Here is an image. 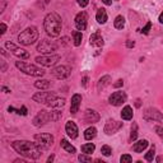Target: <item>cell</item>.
I'll return each mask as SVG.
<instances>
[{
	"label": "cell",
	"mask_w": 163,
	"mask_h": 163,
	"mask_svg": "<svg viewBox=\"0 0 163 163\" xmlns=\"http://www.w3.org/2000/svg\"><path fill=\"white\" fill-rule=\"evenodd\" d=\"M44 28L50 37H57L61 32V18L56 13H50L44 21Z\"/></svg>",
	"instance_id": "obj_2"
},
{
	"label": "cell",
	"mask_w": 163,
	"mask_h": 163,
	"mask_svg": "<svg viewBox=\"0 0 163 163\" xmlns=\"http://www.w3.org/2000/svg\"><path fill=\"white\" fill-rule=\"evenodd\" d=\"M126 99H127V96H126V93L122 92V91L115 92V93H112L108 97L110 103L112 105V106H120V105H122L124 102H126Z\"/></svg>",
	"instance_id": "obj_12"
},
{
	"label": "cell",
	"mask_w": 163,
	"mask_h": 163,
	"mask_svg": "<svg viewBox=\"0 0 163 163\" xmlns=\"http://www.w3.org/2000/svg\"><path fill=\"white\" fill-rule=\"evenodd\" d=\"M56 96V94L54 92H37L36 94H33V97L32 99L33 101H36L38 102V103H47V102L51 99V98H54Z\"/></svg>",
	"instance_id": "obj_13"
},
{
	"label": "cell",
	"mask_w": 163,
	"mask_h": 163,
	"mask_svg": "<svg viewBox=\"0 0 163 163\" xmlns=\"http://www.w3.org/2000/svg\"><path fill=\"white\" fill-rule=\"evenodd\" d=\"M3 91H4L5 93H9V92H10V89H8L6 87H3Z\"/></svg>",
	"instance_id": "obj_48"
},
{
	"label": "cell",
	"mask_w": 163,
	"mask_h": 163,
	"mask_svg": "<svg viewBox=\"0 0 163 163\" xmlns=\"http://www.w3.org/2000/svg\"><path fill=\"white\" fill-rule=\"evenodd\" d=\"M60 60L59 55H42V56H37L36 57V63L42 65V66H54L57 61Z\"/></svg>",
	"instance_id": "obj_8"
},
{
	"label": "cell",
	"mask_w": 163,
	"mask_h": 163,
	"mask_svg": "<svg viewBox=\"0 0 163 163\" xmlns=\"http://www.w3.org/2000/svg\"><path fill=\"white\" fill-rule=\"evenodd\" d=\"M94 149H96V145L92 144V143H88V144H84L82 147V150L83 153H87V154H91L94 152Z\"/></svg>",
	"instance_id": "obj_30"
},
{
	"label": "cell",
	"mask_w": 163,
	"mask_h": 163,
	"mask_svg": "<svg viewBox=\"0 0 163 163\" xmlns=\"http://www.w3.org/2000/svg\"><path fill=\"white\" fill-rule=\"evenodd\" d=\"M121 127H122V122L115 121V120H108L105 125V133L107 135H112V134L117 133Z\"/></svg>",
	"instance_id": "obj_14"
},
{
	"label": "cell",
	"mask_w": 163,
	"mask_h": 163,
	"mask_svg": "<svg viewBox=\"0 0 163 163\" xmlns=\"http://www.w3.org/2000/svg\"><path fill=\"white\" fill-rule=\"evenodd\" d=\"M150 28H152V23H150V22H148L147 24H145V27H143L142 32L144 33V35H148L149 31H150Z\"/></svg>",
	"instance_id": "obj_36"
},
{
	"label": "cell",
	"mask_w": 163,
	"mask_h": 163,
	"mask_svg": "<svg viewBox=\"0 0 163 163\" xmlns=\"http://www.w3.org/2000/svg\"><path fill=\"white\" fill-rule=\"evenodd\" d=\"M37 38H38V31H37L36 27H33V25L25 28L23 32H21V35L18 36L19 44H22L24 46H29L32 44H35V42L37 41Z\"/></svg>",
	"instance_id": "obj_4"
},
{
	"label": "cell",
	"mask_w": 163,
	"mask_h": 163,
	"mask_svg": "<svg viewBox=\"0 0 163 163\" xmlns=\"http://www.w3.org/2000/svg\"><path fill=\"white\" fill-rule=\"evenodd\" d=\"M52 161H54V156H50V157L47 158V162H49V163H51Z\"/></svg>",
	"instance_id": "obj_46"
},
{
	"label": "cell",
	"mask_w": 163,
	"mask_h": 163,
	"mask_svg": "<svg viewBox=\"0 0 163 163\" xmlns=\"http://www.w3.org/2000/svg\"><path fill=\"white\" fill-rule=\"evenodd\" d=\"M19 162H21V163H25L24 159H15V161H14V163H19Z\"/></svg>",
	"instance_id": "obj_45"
},
{
	"label": "cell",
	"mask_w": 163,
	"mask_h": 163,
	"mask_svg": "<svg viewBox=\"0 0 163 163\" xmlns=\"http://www.w3.org/2000/svg\"><path fill=\"white\" fill-rule=\"evenodd\" d=\"M126 46H127L129 49H131V47L135 46V42H134V41H127V42H126Z\"/></svg>",
	"instance_id": "obj_41"
},
{
	"label": "cell",
	"mask_w": 163,
	"mask_h": 163,
	"mask_svg": "<svg viewBox=\"0 0 163 163\" xmlns=\"http://www.w3.org/2000/svg\"><path fill=\"white\" fill-rule=\"evenodd\" d=\"M2 72H6V64H5V61H2Z\"/></svg>",
	"instance_id": "obj_42"
},
{
	"label": "cell",
	"mask_w": 163,
	"mask_h": 163,
	"mask_svg": "<svg viewBox=\"0 0 163 163\" xmlns=\"http://www.w3.org/2000/svg\"><path fill=\"white\" fill-rule=\"evenodd\" d=\"M121 117L124 120H131L133 118V108L130 106H125L121 111Z\"/></svg>",
	"instance_id": "obj_25"
},
{
	"label": "cell",
	"mask_w": 163,
	"mask_h": 163,
	"mask_svg": "<svg viewBox=\"0 0 163 163\" xmlns=\"http://www.w3.org/2000/svg\"><path fill=\"white\" fill-rule=\"evenodd\" d=\"M147 147H148V142L145 140V139H143V140H139V142L134 143V145H133V150L136 152V153H142Z\"/></svg>",
	"instance_id": "obj_21"
},
{
	"label": "cell",
	"mask_w": 163,
	"mask_h": 163,
	"mask_svg": "<svg viewBox=\"0 0 163 163\" xmlns=\"http://www.w3.org/2000/svg\"><path fill=\"white\" fill-rule=\"evenodd\" d=\"M110 82H111V76L110 75L102 76V78L98 80V83H97V89H98V92H101L102 89H105L107 85L110 84Z\"/></svg>",
	"instance_id": "obj_22"
},
{
	"label": "cell",
	"mask_w": 163,
	"mask_h": 163,
	"mask_svg": "<svg viewBox=\"0 0 163 163\" xmlns=\"http://www.w3.org/2000/svg\"><path fill=\"white\" fill-rule=\"evenodd\" d=\"M65 105V99L64 98H57L56 96L54 97V98H51L47 103H46V106H49L50 108H61L63 106Z\"/></svg>",
	"instance_id": "obj_20"
},
{
	"label": "cell",
	"mask_w": 163,
	"mask_h": 163,
	"mask_svg": "<svg viewBox=\"0 0 163 163\" xmlns=\"http://www.w3.org/2000/svg\"><path fill=\"white\" fill-rule=\"evenodd\" d=\"M84 120H85V122H87V124L98 122L99 121V115L94 110L88 108V110H85V112H84Z\"/></svg>",
	"instance_id": "obj_16"
},
{
	"label": "cell",
	"mask_w": 163,
	"mask_h": 163,
	"mask_svg": "<svg viewBox=\"0 0 163 163\" xmlns=\"http://www.w3.org/2000/svg\"><path fill=\"white\" fill-rule=\"evenodd\" d=\"M154 130H156V133L161 136V138H163V127H161V126H156V127H154Z\"/></svg>",
	"instance_id": "obj_38"
},
{
	"label": "cell",
	"mask_w": 163,
	"mask_h": 163,
	"mask_svg": "<svg viewBox=\"0 0 163 163\" xmlns=\"http://www.w3.org/2000/svg\"><path fill=\"white\" fill-rule=\"evenodd\" d=\"M96 19H97V22L98 23H106L107 22V13H106V10L105 9H98V12H97V14H96Z\"/></svg>",
	"instance_id": "obj_24"
},
{
	"label": "cell",
	"mask_w": 163,
	"mask_h": 163,
	"mask_svg": "<svg viewBox=\"0 0 163 163\" xmlns=\"http://www.w3.org/2000/svg\"><path fill=\"white\" fill-rule=\"evenodd\" d=\"M114 25H115V28H117V29H122L125 27V18L122 15H117L115 18Z\"/></svg>",
	"instance_id": "obj_28"
},
{
	"label": "cell",
	"mask_w": 163,
	"mask_h": 163,
	"mask_svg": "<svg viewBox=\"0 0 163 163\" xmlns=\"http://www.w3.org/2000/svg\"><path fill=\"white\" fill-rule=\"evenodd\" d=\"M96 135H97V129L93 127V126L88 127L87 130L84 131V138L87 140H92L93 138H96Z\"/></svg>",
	"instance_id": "obj_23"
},
{
	"label": "cell",
	"mask_w": 163,
	"mask_h": 163,
	"mask_svg": "<svg viewBox=\"0 0 163 163\" xmlns=\"http://www.w3.org/2000/svg\"><path fill=\"white\" fill-rule=\"evenodd\" d=\"M12 148L19 153L21 156L25 157V158H31V159H37L41 157V148L38 147V144L31 143L27 140H17L12 143Z\"/></svg>",
	"instance_id": "obj_1"
},
{
	"label": "cell",
	"mask_w": 163,
	"mask_h": 163,
	"mask_svg": "<svg viewBox=\"0 0 163 163\" xmlns=\"http://www.w3.org/2000/svg\"><path fill=\"white\" fill-rule=\"evenodd\" d=\"M102 3L106 4V5H111L112 4V0H102Z\"/></svg>",
	"instance_id": "obj_43"
},
{
	"label": "cell",
	"mask_w": 163,
	"mask_h": 163,
	"mask_svg": "<svg viewBox=\"0 0 163 163\" xmlns=\"http://www.w3.org/2000/svg\"><path fill=\"white\" fill-rule=\"evenodd\" d=\"M154 154H156V148L154 147H152L150 148V150L145 154V159H147L148 162H152L153 161V158H154Z\"/></svg>",
	"instance_id": "obj_32"
},
{
	"label": "cell",
	"mask_w": 163,
	"mask_h": 163,
	"mask_svg": "<svg viewBox=\"0 0 163 163\" xmlns=\"http://www.w3.org/2000/svg\"><path fill=\"white\" fill-rule=\"evenodd\" d=\"M120 161H121V163H130L133 161V158L130 154H124V156H121V158H120Z\"/></svg>",
	"instance_id": "obj_34"
},
{
	"label": "cell",
	"mask_w": 163,
	"mask_h": 163,
	"mask_svg": "<svg viewBox=\"0 0 163 163\" xmlns=\"http://www.w3.org/2000/svg\"><path fill=\"white\" fill-rule=\"evenodd\" d=\"M138 138V125L133 124L131 125V134H130V140H135Z\"/></svg>",
	"instance_id": "obj_31"
},
{
	"label": "cell",
	"mask_w": 163,
	"mask_h": 163,
	"mask_svg": "<svg viewBox=\"0 0 163 163\" xmlns=\"http://www.w3.org/2000/svg\"><path fill=\"white\" fill-rule=\"evenodd\" d=\"M101 153L103 154V156H106V157H110L111 153H112V150H111V148L108 147V145H103V147L101 148Z\"/></svg>",
	"instance_id": "obj_33"
},
{
	"label": "cell",
	"mask_w": 163,
	"mask_h": 163,
	"mask_svg": "<svg viewBox=\"0 0 163 163\" xmlns=\"http://www.w3.org/2000/svg\"><path fill=\"white\" fill-rule=\"evenodd\" d=\"M35 142L41 149H49L54 144V136L49 133H41L35 135Z\"/></svg>",
	"instance_id": "obj_6"
},
{
	"label": "cell",
	"mask_w": 163,
	"mask_h": 163,
	"mask_svg": "<svg viewBox=\"0 0 163 163\" xmlns=\"http://www.w3.org/2000/svg\"><path fill=\"white\" fill-rule=\"evenodd\" d=\"M78 159L80 162H92V158L87 156V153H84V154H80V156L78 157Z\"/></svg>",
	"instance_id": "obj_35"
},
{
	"label": "cell",
	"mask_w": 163,
	"mask_h": 163,
	"mask_svg": "<svg viewBox=\"0 0 163 163\" xmlns=\"http://www.w3.org/2000/svg\"><path fill=\"white\" fill-rule=\"evenodd\" d=\"M87 80H88V78H87V76H84V78H83V85H84V87L87 85Z\"/></svg>",
	"instance_id": "obj_44"
},
{
	"label": "cell",
	"mask_w": 163,
	"mask_h": 163,
	"mask_svg": "<svg viewBox=\"0 0 163 163\" xmlns=\"http://www.w3.org/2000/svg\"><path fill=\"white\" fill-rule=\"evenodd\" d=\"M159 22L163 24V13H161V15H159Z\"/></svg>",
	"instance_id": "obj_47"
},
{
	"label": "cell",
	"mask_w": 163,
	"mask_h": 163,
	"mask_svg": "<svg viewBox=\"0 0 163 163\" xmlns=\"http://www.w3.org/2000/svg\"><path fill=\"white\" fill-rule=\"evenodd\" d=\"M144 120L147 121H158V122H163V115L159 112L157 108H148L144 112Z\"/></svg>",
	"instance_id": "obj_11"
},
{
	"label": "cell",
	"mask_w": 163,
	"mask_h": 163,
	"mask_svg": "<svg viewBox=\"0 0 163 163\" xmlns=\"http://www.w3.org/2000/svg\"><path fill=\"white\" fill-rule=\"evenodd\" d=\"M80 102H82V96L80 94H74V96L72 97V106H70V112L74 115L78 112V110L80 107Z\"/></svg>",
	"instance_id": "obj_18"
},
{
	"label": "cell",
	"mask_w": 163,
	"mask_h": 163,
	"mask_svg": "<svg viewBox=\"0 0 163 163\" xmlns=\"http://www.w3.org/2000/svg\"><path fill=\"white\" fill-rule=\"evenodd\" d=\"M15 66L18 68L21 72H23L24 74H28L31 76H42L45 74V72L41 69V68L36 66V65H32L28 63H24V61H17Z\"/></svg>",
	"instance_id": "obj_5"
},
{
	"label": "cell",
	"mask_w": 163,
	"mask_h": 163,
	"mask_svg": "<svg viewBox=\"0 0 163 163\" xmlns=\"http://www.w3.org/2000/svg\"><path fill=\"white\" fill-rule=\"evenodd\" d=\"M89 42L92 46H96V47H101L103 46V37L99 32H94L93 35L89 37Z\"/></svg>",
	"instance_id": "obj_19"
},
{
	"label": "cell",
	"mask_w": 163,
	"mask_h": 163,
	"mask_svg": "<svg viewBox=\"0 0 163 163\" xmlns=\"http://www.w3.org/2000/svg\"><path fill=\"white\" fill-rule=\"evenodd\" d=\"M56 50H57V45L49 40H41L37 45V51L45 55H51V52H54Z\"/></svg>",
	"instance_id": "obj_7"
},
{
	"label": "cell",
	"mask_w": 163,
	"mask_h": 163,
	"mask_svg": "<svg viewBox=\"0 0 163 163\" xmlns=\"http://www.w3.org/2000/svg\"><path fill=\"white\" fill-rule=\"evenodd\" d=\"M87 22H88V15L85 12H80L75 17V27L78 31H84L87 28Z\"/></svg>",
	"instance_id": "obj_15"
},
{
	"label": "cell",
	"mask_w": 163,
	"mask_h": 163,
	"mask_svg": "<svg viewBox=\"0 0 163 163\" xmlns=\"http://www.w3.org/2000/svg\"><path fill=\"white\" fill-rule=\"evenodd\" d=\"M136 107H140V99H136Z\"/></svg>",
	"instance_id": "obj_49"
},
{
	"label": "cell",
	"mask_w": 163,
	"mask_h": 163,
	"mask_svg": "<svg viewBox=\"0 0 163 163\" xmlns=\"http://www.w3.org/2000/svg\"><path fill=\"white\" fill-rule=\"evenodd\" d=\"M60 118H61V112L57 110H55V111H40L37 114V116L33 118V125L40 127V126H44L49 121H57Z\"/></svg>",
	"instance_id": "obj_3"
},
{
	"label": "cell",
	"mask_w": 163,
	"mask_h": 163,
	"mask_svg": "<svg viewBox=\"0 0 163 163\" xmlns=\"http://www.w3.org/2000/svg\"><path fill=\"white\" fill-rule=\"evenodd\" d=\"M60 144H61V148L63 149H65L68 153H72V154H74L76 150H75V148L73 147V145L69 143V142H68L66 139H61V143H60Z\"/></svg>",
	"instance_id": "obj_27"
},
{
	"label": "cell",
	"mask_w": 163,
	"mask_h": 163,
	"mask_svg": "<svg viewBox=\"0 0 163 163\" xmlns=\"http://www.w3.org/2000/svg\"><path fill=\"white\" fill-rule=\"evenodd\" d=\"M82 32L79 31H74L73 32V40H74V45L75 46H79L82 44Z\"/></svg>",
	"instance_id": "obj_29"
},
{
	"label": "cell",
	"mask_w": 163,
	"mask_h": 163,
	"mask_svg": "<svg viewBox=\"0 0 163 163\" xmlns=\"http://www.w3.org/2000/svg\"><path fill=\"white\" fill-rule=\"evenodd\" d=\"M65 131L72 139H75L78 136V126L74 121H68L65 125Z\"/></svg>",
	"instance_id": "obj_17"
},
{
	"label": "cell",
	"mask_w": 163,
	"mask_h": 163,
	"mask_svg": "<svg viewBox=\"0 0 163 163\" xmlns=\"http://www.w3.org/2000/svg\"><path fill=\"white\" fill-rule=\"evenodd\" d=\"M5 47L9 50V51H12L13 55H15L17 57H19L21 60H22V59H28V57H29L28 51H25L24 49H19L18 46H15L14 44H12V42H9V41L5 42Z\"/></svg>",
	"instance_id": "obj_10"
},
{
	"label": "cell",
	"mask_w": 163,
	"mask_h": 163,
	"mask_svg": "<svg viewBox=\"0 0 163 163\" xmlns=\"http://www.w3.org/2000/svg\"><path fill=\"white\" fill-rule=\"evenodd\" d=\"M76 3H78V5H79V6L84 8V6H87V5H88L89 0H76Z\"/></svg>",
	"instance_id": "obj_37"
},
{
	"label": "cell",
	"mask_w": 163,
	"mask_h": 163,
	"mask_svg": "<svg viewBox=\"0 0 163 163\" xmlns=\"http://www.w3.org/2000/svg\"><path fill=\"white\" fill-rule=\"evenodd\" d=\"M0 29H2V31H0V32H2V35H4V33L6 32V25L4 23H2V24H0Z\"/></svg>",
	"instance_id": "obj_40"
},
{
	"label": "cell",
	"mask_w": 163,
	"mask_h": 163,
	"mask_svg": "<svg viewBox=\"0 0 163 163\" xmlns=\"http://www.w3.org/2000/svg\"><path fill=\"white\" fill-rule=\"evenodd\" d=\"M70 74H72V68L66 66V65L56 66V68H54V69L51 70V75L55 76L56 79H66Z\"/></svg>",
	"instance_id": "obj_9"
},
{
	"label": "cell",
	"mask_w": 163,
	"mask_h": 163,
	"mask_svg": "<svg viewBox=\"0 0 163 163\" xmlns=\"http://www.w3.org/2000/svg\"><path fill=\"white\" fill-rule=\"evenodd\" d=\"M122 85H124V80L122 79H118L116 83H114V87L115 88H118V87H122Z\"/></svg>",
	"instance_id": "obj_39"
},
{
	"label": "cell",
	"mask_w": 163,
	"mask_h": 163,
	"mask_svg": "<svg viewBox=\"0 0 163 163\" xmlns=\"http://www.w3.org/2000/svg\"><path fill=\"white\" fill-rule=\"evenodd\" d=\"M35 87L38 89H49L51 87V83L46 79H40V80L35 82Z\"/></svg>",
	"instance_id": "obj_26"
}]
</instances>
